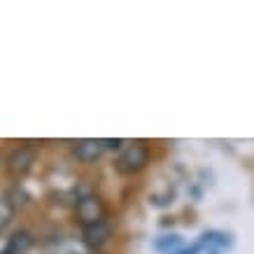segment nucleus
<instances>
[{
	"mask_svg": "<svg viewBox=\"0 0 254 254\" xmlns=\"http://www.w3.org/2000/svg\"><path fill=\"white\" fill-rule=\"evenodd\" d=\"M147 163H149V147L145 142H131V145L122 147V152L115 161V168L122 175H133V173L145 168Z\"/></svg>",
	"mask_w": 254,
	"mask_h": 254,
	"instance_id": "nucleus-1",
	"label": "nucleus"
},
{
	"mask_svg": "<svg viewBox=\"0 0 254 254\" xmlns=\"http://www.w3.org/2000/svg\"><path fill=\"white\" fill-rule=\"evenodd\" d=\"M35 159H38L35 147H31V145H19V147H14V149H12V152L7 154V159H5V168H7L9 175L21 177V175H26V173L33 168Z\"/></svg>",
	"mask_w": 254,
	"mask_h": 254,
	"instance_id": "nucleus-2",
	"label": "nucleus"
},
{
	"mask_svg": "<svg viewBox=\"0 0 254 254\" xmlns=\"http://www.w3.org/2000/svg\"><path fill=\"white\" fill-rule=\"evenodd\" d=\"M103 152H105V145H103V140H96V138L77 140L72 145V154H75V159L79 163H96L103 156Z\"/></svg>",
	"mask_w": 254,
	"mask_h": 254,
	"instance_id": "nucleus-3",
	"label": "nucleus"
},
{
	"mask_svg": "<svg viewBox=\"0 0 254 254\" xmlns=\"http://www.w3.org/2000/svg\"><path fill=\"white\" fill-rule=\"evenodd\" d=\"M77 217L82 222V229L84 226H91V224H98L103 222V205L96 196H84L79 198L77 203Z\"/></svg>",
	"mask_w": 254,
	"mask_h": 254,
	"instance_id": "nucleus-4",
	"label": "nucleus"
},
{
	"mask_svg": "<svg viewBox=\"0 0 254 254\" xmlns=\"http://www.w3.org/2000/svg\"><path fill=\"white\" fill-rule=\"evenodd\" d=\"M110 240V226L105 222L91 224V226H84L82 229V243H84L86 250H100L105 247Z\"/></svg>",
	"mask_w": 254,
	"mask_h": 254,
	"instance_id": "nucleus-5",
	"label": "nucleus"
},
{
	"mask_svg": "<svg viewBox=\"0 0 254 254\" xmlns=\"http://www.w3.org/2000/svg\"><path fill=\"white\" fill-rule=\"evenodd\" d=\"M31 245H33L31 233L28 231H16L7 238V243H5V247H2V252L0 254H26L28 250H31Z\"/></svg>",
	"mask_w": 254,
	"mask_h": 254,
	"instance_id": "nucleus-6",
	"label": "nucleus"
},
{
	"mask_svg": "<svg viewBox=\"0 0 254 254\" xmlns=\"http://www.w3.org/2000/svg\"><path fill=\"white\" fill-rule=\"evenodd\" d=\"M47 254H89V250L84 247V243H82V240L65 238V240L54 243V245L47 250Z\"/></svg>",
	"mask_w": 254,
	"mask_h": 254,
	"instance_id": "nucleus-7",
	"label": "nucleus"
},
{
	"mask_svg": "<svg viewBox=\"0 0 254 254\" xmlns=\"http://www.w3.org/2000/svg\"><path fill=\"white\" fill-rule=\"evenodd\" d=\"M12 219H14V205L9 203V198L0 196V231L7 229L12 224Z\"/></svg>",
	"mask_w": 254,
	"mask_h": 254,
	"instance_id": "nucleus-8",
	"label": "nucleus"
}]
</instances>
